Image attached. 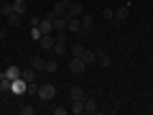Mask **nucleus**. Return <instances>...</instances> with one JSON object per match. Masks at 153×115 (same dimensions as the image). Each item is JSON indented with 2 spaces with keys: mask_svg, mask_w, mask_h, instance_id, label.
Here are the masks:
<instances>
[{
  "mask_svg": "<svg viewBox=\"0 0 153 115\" xmlns=\"http://www.w3.org/2000/svg\"><path fill=\"white\" fill-rule=\"evenodd\" d=\"M56 97V87L54 84H38V100L41 102H49V100Z\"/></svg>",
  "mask_w": 153,
  "mask_h": 115,
  "instance_id": "nucleus-1",
  "label": "nucleus"
},
{
  "mask_svg": "<svg viewBox=\"0 0 153 115\" xmlns=\"http://www.w3.org/2000/svg\"><path fill=\"white\" fill-rule=\"evenodd\" d=\"M84 69H87V64L82 61V56H71V61H69V72L74 77H79V74H84Z\"/></svg>",
  "mask_w": 153,
  "mask_h": 115,
  "instance_id": "nucleus-2",
  "label": "nucleus"
},
{
  "mask_svg": "<svg viewBox=\"0 0 153 115\" xmlns=\"http://www.w3.org/2000/svg\"><path fill=\"white\" fill-rule=\"evenodd\" d=\"M26 87H28V82L23 79V77H18V79L10 82V92L13 95H26Z\"/></svg>",
  "mask_w": 153,
  "mask_h": 115,
  "instance_id": "nucleus-3",
  "label": "nucleus"
},
{
  "mask_svg": "<svg viewBox=\"0 0 153 115\" xmlns=\"http://www.w3.org/2000/svg\"><path fill=\"white\" fill-rule=\"evenodd\" d=\"M38 28H41V33H54V16H46V18H41L38 21Z\"/></svg>",
  "mask_w": 153,
  "mask_h": 115,
  "instance_id": "nucleus-4",
  "label": "nucleus"
},
{
  "mask_svg": "<svg viewBox=\"0 0 153 115\" xmlns=\"http://www.w3.org/2000/svg\"><path fill=\"white\" fill-rule=\"evenodd\" d=\"M54 44H56L54 33H44V36L38 38V46H41V49H46V51H51V49H54Z\"/></svg>",
  "mask_w": 153,
  "mask_h": 115,
  "instance_id": "nucleus-5",
  "label": "nucleus"
},
{
  "mask_svg": "<svg viewBox=\"0 0 153 115\" xmlns=\"http://www.w3.org/2000/svg\"><path fill=\"white\" fill-rule=\"evenodd\" d=\"M84 16V8L79 5V3H69V8H66V18H82Z\"/></svg>",
  "mask_w": 153,
  "mask_h": 115,
  "instance_id": "nucleus-6",
  "label": "nucleus"
},
{
  "mask_svg": "<svg viewBox=\"0 0 153 115\" xmlns=\"http://www.w3.org/2000/svg\"><path fill=\"white\" fill-rule=\"evenodd\" d=\"M128 16H130V8H128V5H117L112 21H115V23H123V21H128Z\"/></svg>",
  "mask_w": 153,
  "mask_h": 115,
  "instance_id": "nucleus-7",
  "label": "nucleus"
},
{
  "mask_svg": "<svg viewBox=\"0 0 153 115\" xmlns=\"http://www.w3.org/2000/svg\"><path fill=\"white\" fill-rule=\"evenodd\" d=\"M66 21H69L66 23V31L69 33H79L82 31V18H66Z\"/></svg>",
  "mask_w": 153,
  "mask_h": 115,
  "instance_id": "nucleus-8",
  "label": "nucleus"
},
{
  "mask_svg": "<svg viewBox=\"0 0 153 115\" xmlns=\"http://www.w3.org/2000/svg\"><path fill=\"white\" fill-rule=\"evenodd\" d=\"M5 23H8V26H10V28H18V26H21V23H23V16H21V13H16V10H13L10 16L5 18Z\"/></svg>",
  "mask_w": 153,
  "mask_h": 115,
  "instance_id": "nucleus-9",
  "label": "nucleus"
},
{
  "mask_svg": "<svg viewBox=\"0 0 153 115\" xmlns=\"http://www.w3.org/2000/svg\"><path fill=\"white\" fill-rule=\"evenodd\" d=\"M66 23H69V21H66V16H56V18H54V31H56V33L66 31Z\"/></svg>",
  "mask_w": 153,
  "mask_h": 115,
  "instance_id": "nucleus-10",
  "label": "nucleus"
},
{
  "mask_svg": "<svg viewBox=\"0 0 153 115\" xmlns=\"http://www.w3.org/2000/svg\"><path fill=\"white\" fill-rule=\"evenodd\" d=\"M82 102H84V113H89V115H94V113H97V100H92V97H84Z\"/></svg>",
  "mask_w": 153,
  "mask_h": 115,
  "instance_id": "nucleus-11",
  "label": "nucleus"
},
{
  "mask_svg": "<svg viewBox=\"0 0 153 115\" xmlns=\"http://www.w3.org/2000/svg\"><path fill=\"white\" fill-rule=\"evenodd\" d=\"M82 61L87 66H92L94 61H97V51H89V49H84V54H82Z\"/></svg>",
  "mask_w": 153,
  "mask_h": 115,
  "instance_id": "nucleus-12",
  "label": "nucleus"
},
{
  "mask_svg": "<svg viewBox=\"0 0 153 115\" xmlns=\"http://www.w3.org/2000/svg\"><path fill=\"white\" fill-rule=\"evenodd\" d=\"M21 77L26 82H36V69L33 66H26V69H21Z\"/></svg>",
  "mask_w": 153,
  "mask_h": 115,
  "instance_id": "nucleus-13",
  "label": "nucleus"
},
{
  "mask_svg": "<svg viewBox=\"0 0 153 115\" xmlns=\"http://www.w3.org/2000/svg\"><path fill=\"white\" fill-rule=\"evenodd\" d=\"M69 113H71V115H82V113H84V102H82V100H71Z\"/></svg>",
  "mask_w": 153,
  "mask_h": 115,
  "instance_id": "nucleus-14",
  "label": "nucleus"
},
{
  "mask_svg": "<svg viewBox=\"0 0 153 115\" xmlns=\"http://www.w3.org/2000/svg\"><path fill=\"white\" fill-rule=\"evenodd\" d=\"M66 8H69V3H61V0H59V3H56V5H54V10H51V16H66Z\"/></svg>",
  "mask_w": 153,
  "mask_h": 115,
  "instance_id": "nucleus-15",
  "label": "nucleus"
},
{
  "mask_svg": "<svg viewBox=\"0 0 153 115\" xmlns=\"http://www.w3.org/2000/svg\"><path fill=\"white\" fill-rule=\"evenodd\" d=\"M69 97L71 100H84V97H87V92H84L82 87H71L69 90Z\"/></svg>",
  "mask_w": 153,
  "mask_h": 115,
  "instance_id": "nucleus-16",
  "label": "nucleus"
},
{
  "mask_svg": "<svg viewBox=\"0 0 153 115\" xmlns=\"http://www.w3.org/2000/svg\"><path fill=\"white\" fill-rule=\"evenodd\" d=\"M51 51H54V54H56V59H59V56H64L66 51H69V44H59V41H56V44H54V49H51Z\"/></svg>",
  "mask_w": 153,
  "mask_h": 115,
  "instance_id": "nucleus-17",
  "label": "nucleus"
},
{
  "mask_svg": "<svg viewBox=\"0 0 153 115\" xmlns=\"http://www.w3.org/2000/svg\"><path fill=\"white\" fill-rule=\"evenodd\" d=\"M97 61H100V66H102V69H110V64H112V61H110V56L105 54V51H97Z\"/></svg>",
  "mask_w": 153,
  "mask_h": 115,
  "instance_id": "nucleus-18",
  "label": "nucleus"
},
{
  "mask_svg": "<svg viewBox=\"0 0 153 115\" xmlns=\"http://www.w3.org/2000/svg\"><path fill=\"white\" fill-rule=\"evenodd\" d=\"M10 82L13 79H8L5 72H3V74H0V92H10Z\"/></svg>",
  "mask_w": 153,
  "mask_h": 115,
  "instance_id": "nucleus-19",
  "label": "nucleus"
},
{
  "mask_svg": "<svg viewBox=\"0 0 153 115\" xmlns=\"http://www.w3.org/2000/svg\"><path fill=\"white\" fill-rule=\"evenodd\" d=\"M10 13H13V3H0V16L8 18Z\"/></svg>",
  "mask_w": 153,
  "mask_h": 115,
  "instance_id": "nucleus-20",
  "label": "nucleus"
},
{
  "mask_svg": "<svg viewBox=\"0 0 153 115\" xmlns=\"http://www.w3.org/2000/svg\"><path fill=\"white\" fill-rule=\"evenodd\" d=\"M31 66H33V69H44V66H46V59H41V56H33V59H31Z\"/></svg>",
  "mask_w": 153,
  "mask_h": 115,
  "instance_id": "nucleus-21",
  "label": "nucleus"
},
{
  "mask_svg": "<svg viewBox=\"0 0 153 115\" xmlns=\"http://www.w3.org/2000/svg\"><path fill=\"white\" fill-rule=\"evenodd\" d=\"M5 77H8V79H18V77H21V69H18V66H8Z\"/></svg>",
  "mask_w": 153,
  "mask_h": 115,
  "instance_id": "nucleus-22",
  "label": "nucleus"
},
{
  "mask_svg": "<svg viewBox=\"0 0 153 115\" xmlns=\"http://www.w3.org/2000/svg\"><path fill=\"white\" fill-rule=\"evenodd\" d=\"M13 10L23 16V13H26V0H13Z\"/></svg>",
  "mask_w": 153,
  "mask_h": 115,
  "instance_id": "nucleus-23",
  "label": "nucleus"
},
{
  "mask_svg": "<svg viewBox=\"0 0 153 115\" xmlns=\"http://www.w3.org/2000/svg\"><path fill=\"white\" fill-rule=\"evenodd\" d=\"M69 54H71V56H82V54H84V46H79V44L69 46Z\"/></svg>",
  "mask_w": 153,
  "mask_h": 115,
  "instance_id": "nucleus-24",
  "label": "nucleus"
},
{
  "mask_svg": "<svg viewBox=\"0 0 153 115\" xmlns=\"http://www.w3.org/2000/svg\"><path fill=\"white\" fill-rule=\"evenodd\" d=\"M44 69H46V72H56V69H59V61H56V59H49Z\"/></svg>",
  "mask_w": 153,
  "mask_h": 115,
  "instance_id": "nucleus-25",
  "label": "nucleus"
},
{
  "mask_svg": "<svg viewBox=\"0 0 153 115\" xmlns=\"http://www.w3.org/2000/svg\"><path fill=\"white\" fill-rule=\"evenodd\" d=\"M41 36H44V33H41V28H38V26H33V28H31V38H33V41H38Z\"/></svg>",
  "mask_w": 153,
  "mask_h": 115,
  "instance_id": "nucleus-26",
  "label": "nucleus"
},
{
  "mask_svg": "<svg viewBox=\"0 0 153 115\" xmlns=\"http://www.w3.org/2000/svg\"><path fill=\"white\" fill-rule=\"evenodd\" d=\"M18 113H21V115H33V108H31V105H21Z\"/></svg>",
  "mask_w": 153,
  "mask_h": 115,
  "instance_id": "nucleus-27",
  "label": "nucleus"
},
{
  "mask_svg": "<svg viewBox=\"0 0 153 115\" xmlns=\"http://www.w3.org/2000/svg\"><path fill=\"white\" fill-rule=\"evenodd\" d=\"M102 16L107 18V21H112V18H115V8H105V10H102Z\"/></svg>",
  "mask_w": 153,
  "mask_h": 115,
  "instance_id": "nucleus-28",
  "label": "nucleus"
},
{
  "mask_svg": "<svg viewBox=\"0 0 153 115\" xmlns=\"http://www.w3.org/2000/svg\"><path fill=\"white\" fill-rule=\"evenodd\" d=\"M8 36V28H3V26H0V38H5Z\"/></svg>",
  "mask_w": 153,
  "mask_h": 115,
  "instance_id": "nucleus-29",
  "label": "nucleus"
},
{
  "mask_svg": "<svg viewBox=\"0 0 153 115\" xmlns=\"http://www.w3.org/2000/svg\"><path fill=\"white\" fill-rule=\"evenodd\" d=\"M61 3H71V0H61Z\"/></svg>",
  "mask_w": 153,
  "mask_h": 115,
  "instance_id": "nucleus-30",
  "label": "nucleus"
},
{
  "mask_svg": "<svg viewBox=\"0 0 153 115\" xmlns=\"http://www.w3.org/2000/svg\"><path fill=\"white\" fill-rule=\"evenodd\" d=\"M0 21H5V18H3V16H0Z\"/></svg>",
  "mask_w": 153,
  "mask_h": 115,
  "instance_id": "nucleus-31",
  "label": "nucleus"
},
{
  "mask_svg": "<svg viewBox=\"0 0 153 115\" xmlns=\"http://www.w3.org/2000/svg\"><path fill=\"white\" fill-rule=\"evenodd\" d=\"M0 3H3V0H0Z\"/></svg>",
  "mask_w": 153,
  "mask_h": 115,
  "instance_id": "nucleus-32",
  "label": "nucleus"
}]
</instances>
